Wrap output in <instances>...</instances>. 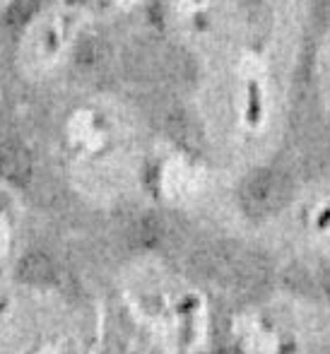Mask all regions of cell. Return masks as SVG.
<instances>
[{"mask_svg":"<svg viewBox=\"0 0 330 354\" xmlns=\"http://www.w3.org/2000/svg\"><path fill=\"white\" fill-rule=\"evenodd\" d=\"M289 198V183L282 174L261 169L251 174L241 186V205L244 210L253 217L270 214L287 203Z\"/></svg>","mask_w":330,"mask_h":354,"instance_id":"cell-1","label":"cell"},{"mask_svg":"<svg viewBox=\"0 0 330 354\" xmlns=\"http://www.w3.org/2000/svg\"><path fill=\"white\" fill-rule=\"evenodd\" d=\"M0 176L15 186H24L32 178V157L24 147L15 142L0 145Z\"/></svg>","mask_w":330,"mask_h":354,"instance_id":"cell-2","label":"cell"},{"mask_svg":"<svg viewBox=\"0 0 330 354\" xmlns=\"http://www.w3.org/2000/svg\"><path fill=\"white\" fill-rule=\"evenodd\" d=\"M19 277L29 284H48L56 277V268L46 253L32 251L19 261Z\"/></svg>","mask_w":330,"mask_h":354,"instance_id":"cell-3","label":"cell"},{"mask_svg":"<svg viewBox=\"0 0 330 354\" xmlns=\"http://www.w3.org/2000/svg\"><path fill=\"white\" fill-rule=\"evenodd\" d=\"M162 219L152 217V214H147V217L138 219L133 227V241L138 243V246L143 248H154L159 241H162Z\"/></svg>","mask_w":330,"mask_h":354,"instance_id":"cell-4","label":"cell"},{"mask_svg":"<svg viewBox=\"0 0 330 354\" xmlns=\"http://www.w3.org/2000/svg\"><path fill=\"white\" fill-rule=\"evenodd\" d=\"M39 5H42V0H15L8 10V24L10 27H22V24H27L29 19L37 15Z\"/></svg>","mask_w":330,"mask_h":354,"instance_id":"cell-5","label":"cell"},{"mask_svg":"<svg viewBox=\"0 0 330 354\" xmlns=\"http://www.w3.org/2000/svg\"><path fill=\"white\" fill-rule=\"evenodd\" d=\"M99 58H102V44L99 41L89 39V41H84L82 46H80V51H77L80 66H94V63H99Z\"/></svg>","mask_w":330,"mask_h":354,"instance_id":"cell-6","label":"cell"},{"mask_svg":"<svg viewBox=\"0 0 330 354\" xmlns=\"http://www.w3.org/2000/svg\"><path fill=\"white\" fill-rule=\"evenodd\" d=\"M323 289H326V297H328V301H330V272L326 277H323Z\"/></svg>","mask_w":330,"mask_h":354,"instance_id":"cell-7","label":"cell"},{"mask_svg":"<svg viewBox=\"0 0 330 354\" xmlns=\"http://www.w3.org/2000/svg\"><path fill=\"white\" fill-rule=\"evenodd\" d=\"M214 354H241L239 350H232V347H224V350H219V352H214Z\"/></svg>","mask_w":330,"mask_h":354,"instance_id":"cell-8","label":"cell"}]
</instances>
